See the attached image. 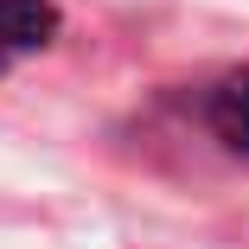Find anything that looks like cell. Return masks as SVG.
Instances as JSON below:
<instances>
[{"instance_id": "6da1fadb", "label": "cell", "mask_w": 249, "mask_h": 249, "mask_svg": "<svg viewBox=\"0 0 249 249\" xmlns=\"http://www.w3.org/2000/svg\"><path fill=\"white\" fill-rule=\"evenodd\" d=\"M58 38V7L52 0H0V71L45 52Z\"/></svg>"}, {"instance_id": "7a4b0ae2", "label": "cell", "mask_w": 249, "mask_h": 249, "mask_svg": "<svg viewBox=\"0 0 249 249\" xmlns=\"http://www.w3.org/2000/svg\"><path fill=\"white\" fill-rule=\"evenodd\" d=\"M205 122L230 154H249V71H230L224 83H211L205 96Z\"/></svg>"}]
</instances>
